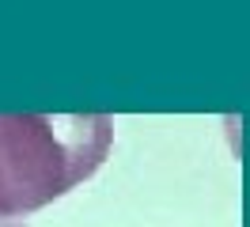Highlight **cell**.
Wrapping results in <instances>:
<instances>
[{"instance_id":"obj_1","label":"cell","mask_w":250,"mask_h":227,"mask_svg":"<svg viewBox=\"0 0 250 227\" xmlns=\"http://www.w3.org/2000/svg\"><path fill=\"white\" fill-rule=\"evenodd\" d=\"M106 114H0V220H27L106 163Z\"/></svg>"},{"instance_id":"obj_2","label":"cell","mask_w":250,"mask_h":227,"mask_svg":"<svg viewBox=\"0 0 250 227\" xmlns=\"http://www.w3.org/2000/svg\"><path fill=\"white\" fill-rule=\"evenodd\" d=\"M0 224H4V220H0Z\"/></svg>"}]
</instances>
